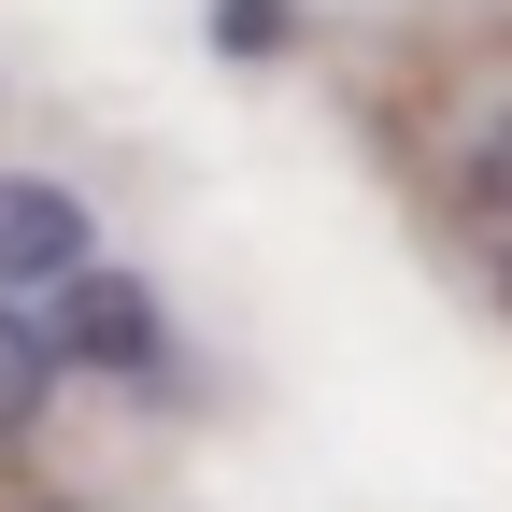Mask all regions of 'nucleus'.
I'll list each match as a JSON object with an SVG mask.
<instances>
[{"label":"nucleus","mask_w":512,"mask_h":512,"mask_svg":"<svg viewBox=\"0 0 512 512\" xmlns=\"http://www.w3.org/2000/svg\"><path fill=\"white\" fill-rule=\"evenodd\" d=\"M299 15H285V0H214V57H271Z\"/></svg>","instance_id":"20e7f679"},{"label":"nucleus","mask_w":512,"mask_h":512,"mask_svg":"<svg viewBox=\"0 0 512 512\" xmlns=\"http://www.w3.org/2000/svg\"><path fill=\"white\" fill-rule=\"evenodd\" d=\"M100 271V214L72 200V185H43V171H0V299L43 313V299H72Z\"/></svg>","instance_id":"f257e3e1"},{"label":"nucleus","mask_w":512,"mask_h":512,"mask_svg":"<svg viewBox=\"0 0 512 512\" xmlns=\"http://www.w3.org/2000/svg\"><path fill=\"white\" fill-rule=\"evenodd\" d=\"M57 384H72V370H57V328L0 299V441H29V427L57 413Z\"/></svg>","instance_id":"7ed1b4c3"},{"label":"nucleus","mask_w":512,"mask_h":512,"mask_svg":"<svg viewBox=\"0 0 512 512\" xmlns=\"http://www.w3.org/2000/svg\"><path fill=\"white\" fill-rule=\"evenodd\" d=\"M43 328H57V370H114V384H143V370L171 356L157 285H143V271H114V256H100L72 299H43Z\"/></svg>","instance_id":"f03ea898"}]
</instances>
